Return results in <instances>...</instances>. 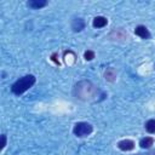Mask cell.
Segmentation results:
<instances>
[{
  "label": "cell",
  "mask_w": 155,
  "mask_h": 155,
  "mask_svg": "<svg viewBox=\"0 0 155 155\" xmlns=\"http://www.w3.org/2000/svg\"><path fill=\"white\" fill-rule=\"evenodd\" d=\"M97 92H98V90L96 88V86L91 81H86V80L78 82L73 91L75 98H79L82 101H90L91 98H93L96 96Z\"/></svg>",
  "instance_id": "obj_1"
},
{
  "label": "cell",
  "mask_w": 155,
  "mask_h": 155,
  "mask_svg": "<svg viewBox=\"0 0 155 155\" xmlns=\"http://www.w3.org/2000/svg\"><path fill=\"white\" fill-rule=\"evenodd\" d=\"M36 79L34 75L31 74H28V75H24L22 78H19L18 80H16L12 85H11V92L16 96H21L23 94L25 91H28L34 84H35Z\"/></svg>",
  "instance_id": "obj_2"
},
{
  "label": "cell",
  "mask_w": 155,
  "mask_h": 155,
  "mask_svg": "<svg viewBox=\"0 0 155 155\" xmlns=\"http://www.w3.org/2000/svg\"><path fill=\"white\" fill-rule=\"evenodd\" d=\"M92 132H93V126L88 122H85V121L76 122L74 125V128H73V133L78 138H85V137L90 136Z\"/></svg>",
  "instance_id": "obj_3"
},
{
  "label": "cell",
  "mask_w": 155,
  "mask_h": 155,
  "mask_svg": "<svg viewBox=\"0 0 155 155\" xmlns=\"http://www.w3.org/2000/svg\"><path fill=\"white\" fill-rule=\"evenodd\" d=\"M117 148L122 151H131L134 149V142L132 139H122L117 142Z\"/></svg>",
  "instance_id": "obj_4"
},
{
  "label": "cell",
  "mask_w": 155,
  "mask_h": 155,
  "mask_svg": "<svg viewBox=\"0 0 155 155\" xmlns=\"http://www.w3.org/2000/svg\"><path fill=\"white\" fill-rule=\"evenodd\" d=\"M134 34H136L137 36L144 39V40H147V39L150 38V31L148 30V28H147L145 25H137V27L134 28Z\"/></svg>",
  "instance_id": "obj_5"
},
{
  "label": "cell",
  "mask_w": 155,
  "mask_h": 155,
  "mask_svg": "<svg viewBox=\"0 0 155 155\" xmlns=\"http://www.w3.org/2000/svg\"><path fill=\"white\" fill-rule=\"evenodd\" d=\"M85 25H86V23L82 18H74L71 22V29L74 31H81L85 28Z\"/></svg>",
  "instance_id": "obj_6"
},
{
  "label": "cell",
  "mask_w": 155,
  "mask_h": 155,
  "mask_svg": "<svg viewBox=\"0 0 155 155\" xmlns=\"http://www.w3.org/2000/svg\"><path fill=\"white\" fill-rule=\"evenodd\" d=\"M27 5H28V7H30V8L39 10V8H41V7H45V6L47 5V1H45V0H30V1L27 2Z\"/></svg>",
  "instance_id": "obj_7"
},
{
  "label": "cell",
  "mask_w": 155,
  "mask_h": 155,
  "mask_svg": "<svg viewBox=\"0 0 155 155\" xmlns=\"http://www.w3.org/2000/svg\"><path fill=\"white\" fill-rule=\"evenodd\" d=\"M108 24V19L103 16H97L93 18V22H92V25L94 28H103Z\"/></svg>",
  "instance_id": "obj_8"
},
{
  "label": "cell",
  "mask_w": 155,
  "mask_h": 155,
  "mask_svg": "<svg viewBox=\"0 0 155 155\" xmlns=\"http://www.w3.org/2000/svg\"><path fill=\"white\" fill-rule=\"evenodd\" d=\"M153 144H154V138L153 137H144L139 140V145L143 149H149Z\"/></svg>",
  "instance_id": "obj_9"
},
{
  "label": "cell",
  "mask_w": 155,
  "mask_h": 155,
  "mask_svg": "<svg viewBox=\"0 0 155 155\" xmlns=\"http://www.w3.org/2000/svg\"><path fill=\"white\" fill-rule=\"evenodd\" d=\"M104 79L107 81H114L116 79V71L114 68H108L105 71H104Z\"/></svg>",
  "instance_id": "obj_10"
},
{
  "label": "cell",
  "mask_w": 155,
  "mask_h": 155,
  "mask_svg": "<svg viewBox=\"0 0 155 155\" xmlns=\"http://www.w3.org/2000/svg\"><path fill=\"white\" fill-rule=\"evenodd\" d=\"M144 127H145V130H147L148 133H151V134L155 133V119H149L145 122Z\"/></svg>",
  "instance_id": "obj_11"
},
{
  "label": "cell",
  "mask_w": 155,
  "mask_h": 155,
  "mask_svg": "<svg viewBox=\"0 0 155 155\" xmlns=\"http://www.w3.org/2000/svg\"><path fill=\"white\" fill-rule=\"evenodd\" d=\"M84 58H85L86 61H92V59L94 58V52H93L92 50H87V51H85V53H84Z\"/></svg>",
  "instance_id": "obj_12"
},
{
  "label": "cell",
  "mask_w": 155,
  "mask_h": 155,
  "mask_svg": "<svg viewBox=\"0 0 155 155\" xmlns=\"http://www.w3.org/2000/svg\"><path fill=\"white\" fill-rule=\"evenodd\" d=\"M6 147V134H1V150Z\"/></svg>",
  "instance_id": "obj_13"
}]
</instances>
